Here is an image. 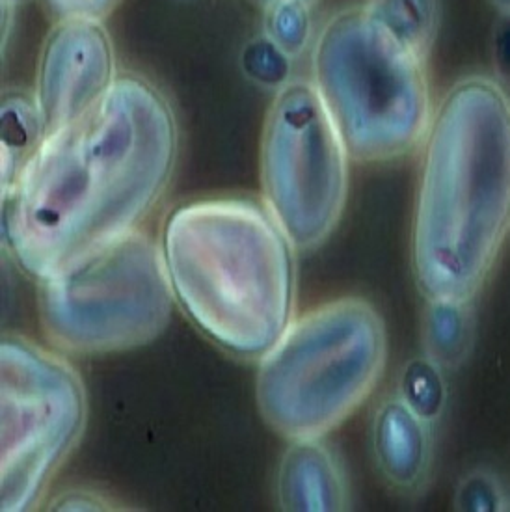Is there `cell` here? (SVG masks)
<instances>
[{
    "instance_id": "7",
    "label": "cell",
    "mask_w": 510,
    "mask_h": 512,
    "mask_svg": "<svg viewBox=\"0 0 510 512\" xmlns=\"http://www.w3.org/2000/svg\"><path fill=\"white\" fill-rule=\"evenodd\" d=\"M0 509L38 507L81 442L88 399L77 369L19 334L0 345Z\"/></svg>"
},
{
    "instance_id": "17",
    "label": "cell",
    "mask_w": 510,
    "mask_h": 512,
    "mask_svg": "<svg viewBox=\"0 0 510 512\" xmlns=\"http://www.w3.org/2000/svg\"><path fill=\"white\" fill-rule=\"evenodd\" d=\"M272 43L287 56L302 53L311 41V14L309 6H282L272 8Z\"/></svg>"
},
{
    "instance_id": "9",
    "label": "cell",
    "mask_w": 510,
    "mask_h": 512,
    "mask_svg": "<svg viewBox=\"0 0 510 512\" xmlns=\"http://www.w3.org/2000/svg\"><path fill=\"white\" fill-rule=\"evenodd\" d=\"M116 77L112 47L101 23L60 21L45 43L34 97L45 133L81 116Z\"/></svg>"
},
{
    "instance_id": "19",
    "label": "cell",
    "mask_w": 510,
    "mask_h": 512,
    "mask_svg": "<svg viewBox=\"0 0 510 512\" xmlns=\"http://www.w3.org/2000/svg\"><path fill=\"white\" fill-rule=\"evenodd\" d=\"M110 501L101 498L94 492H68L66 496H60L53 503V511H103L110 509Z\"/></svg>"
},
{
    "instance_id": "10",
    "label": "cell",
    "mask_w": 510,
    "mask_h": 512,
    "mask_svg": "<svg viewBox=\"0 0 510 512\" xmlns=\"http://www.w3.org/2000/svg\"><path fill=\"white\" fill-rule=\"evenodd\" d=\"M371 451L386 483L403 494H421L434 464V427L395 393L384 397L371 419Z\"/></svg>"
},
{
    "instance_id": "16",
    "label": "cell",
    "mask_w": 510,
    "mask_h": 512,
    "mask_svg": "<svg viewBox=\"0 0 510 512\" xmlns=\"http://www.w3.org/2000/svg\"><path fill=\"white\" fill-rule=\"evenodd\" d=\"M453 505L460 512H507L510 490L492 470L475 468L460 477Z\"/></svg>"
},
{
    "instance_id": "6",
    "label": "cell",
    "mask_w": 510,
    "mask_h": 512,
    "mask_svg": "<svg viewBox=\"0 0 510 512\" xmlns=\"http://www.w3.org/2000/svg\"><path fill=\"white\" fill-rule=\"evenodd\" d=\"M38 283L45 336L54 349L82 356L151 343L175 302L161 246L138 230Z\"/></svg>"
},
{
    "instance_id": "5",
    "label": "cell",
    "mask_w": 510,
    "mask_h": 512,
    "mask_svg": "<svg viewBox=\"0 0 510 512\" xmlns=\"http://www.w3.org/2000/svg\"><path fill=\"white\" fill-rule=\"evenodd\" d=\"M309 81L352 161H395L423 146L436 108L427 62L362 4L337 12L319 30Z\"/></svg>"
},
{
    "instance_id": "15",
    "label": "cell",
    "mask_w": 510,
    "mask_h": 512,
    "mask_svg": "<svg viewBox=\"0 0 510 512\" xmlns=\"http://www.w3.org/2000/svg\"><path fill=\"white\" fill-rule=\"evenodd\" d=\"M397 395L416 416L436 427L449 405L447 371L421 352L403 365L397 380Z\"/></svg>"
},
{
    "instance_id": "13",
    "label": "cell",
    "mask_w": 510,
    "mask_h": 512,
    "mask_svg": "<svg viewBox=\"0 0 510 512\" xmlns=\"http://www.w3.org/2000/svg\"><path fill=\"white\" fill-rule=\"evenodd\" d=\"M360 4L395 40L429 62L442 23V0H362Z\"/></svg>"
},
{
    "instance_id": "8",
    "label": "cell",
    "mask_w": 510,
    "mask_h": 512,
    "mask_svg": "<svg viewBox=\"0 0 510 512\" xmlns=\"http://www.w3.org/2000/svg\"><path fill=\"white\" fill-rule=\"evenodd\" d=\"M350 155L309 79L274 94L261 142L263 205L296 252L336 231L349 198Z\"/></svg>"
},
{
    "instance_id": "23",
    "label": "cell",
    "mask_w": 510,
    "mask_h": 512,
    "mask_svg": "<svg viewBox=\"0 0 510 512\" xmlns=\"http://www.w3.org/2000/svg\"><path fill=\"white\" fill-rule=\"evenodd\" d=\"M15 2H19V0H6V4H15Z\"/></svg>"
},
{
    "instance_id": "3",
    "label": "cell",
    "mask_w": 510,
    "mask_h": 512,
    "mask_svg": "<svg viewBox=\"0 0 510 512\" xmlns=\"http://www.w3.org/2000/svg\"><path fill=\"white\" fill-rule=\"evenodd\" d=\"M175 302L203 336L257 360L295 319V246L267 207L244 198L181 203L162 226Z\"/></svg>"
},
{
    "instance_id": "20",
    "label": "cell",
    "mask_w": 510,
    "mask_h": 512,
    "mask_svg": "<svg viewBox=\"0 0 510 512\" xmlns=\"http://www.w3.org/2000/svg\"><path fill=\"white\" fill-rule=\"evenodd\" d=\"M494 62L499 68L510 71V15H501L494 41Z\"/></svg>"
},
{
    "instance_id": "22",
    "label": "cell",
    "mask_w": 510,
    "mask_h": 512,
    "mask_svg": "<svg viewBox=\"0 0 510 512\" xmlns=\"http://www.w3.org/2000/svg\"><path fill=\"white\" fill-rule=\"evenodd\" d=\"M499 15H510V0H490Z\"/></svg>"
},
{
    "instance_id": "4",
    "label": "cell",
    "mask_w": 510,
    "mask_h": 512,
    "mask_svg": "<svg viewBox=\"0 0 510 512\" xmlns=\"http://www.w3.org/2000/svg\"><path fill=\"white\" fill-rule=\"evenodd\" d=\"M388 364V330L360 297L324 302L295 317L259 358L255 399L283 438H324L375 393Z\"/></svg>"
},
{
    "instance_id": "1",
    "label": "cell",
    "mask_w": 510,
    "mask_h": 512,
    "mask_svg": "<svg viewBox=\"0 0 510 512\" xmlns=\"http://www.w3.org/2000/svg\"><path fill=\"white\" fill-rule=\"evenodd\" d=\"M179 153L174 108L125 73L75 120L45 133L4 198V243L17 267L49 278L151 215Z\"/></svg>"
},
{
    "instance_id": "18",
    "label": "cell",
    "mask_w": 510,
    "mask_h": 512,
    "mask_svg": "<svg viewBox=\"0 0 510 512\" xmlns=\"http://www.w3.org/2000/svg\"><path fill=\"white\" fill-rule=\"evenodd\" d=\"M49 10L60 21L64 19H90L99 21L112 10L118 0H45Z\"/></svg>"
},
{
    "instance_id": "14",
    "label": "cell",
    "mask_w": 510,
    "mask_h": 512,
    "mask_svg": "<svg viewBox=\"0 0 510 512\" xmlns=\"http://www.w3.org/2000/svg\"><path fill=\"white\" fill-rule=\"evenodd\" d=\"M43 135L36 99L23 92L6 95L2 101V192L12 187Z\"/></svg>"
},
{
    "instance_id": "12",
    "label": "cell",
    "mask_w": 510,
    "mask_h": 512,
    "mask_svg": "<svg viewBox=\"0 0 510 512\" xmlns=\"http://www.w3.org/2000/svg\"><path fill=\"white\" fill-rule=\"evenodd\" d=\"M423 354L453 373L468 362L475 343L473 302L432 298L425 300L423 313Z\"/></svg>"
},
{
    "instance_id": "2",
    "label": "cell",
    "mask_w": 510,
    "mask_h": 512,
    "mask_svg": "<svg viewBox=\"0 0 510 512\" xmlns=\"http://www.w3.org/2000/svg\"><path fill=\"white\" fill-rule=\"evenodd\" d=\"M412 220V274L425 300L473 302L510 235V95L470 75L434 108Z\"/></svg>"
},
{
    "instance_id": "21",
    "label": "cell",
    "mask_w": 510,
    "mask_h": 512,
    "mask_svg": "<svg viewBox=\"0 0 510 512\" xmlns=\"http://www.w3.org/2000/svg\"><path fill=\"white\" fill-rule=\"evenodd\" d=\"M269 6V10L272 8H282V6H313L315 0H261Z\"/></svg>"
},
{
    "instance_id": "11",
    "label": "cell",
    "mask_w": 510,
    "mask_h": 512,
    "mask_svg": "<svg viewBox=\"0 0 510 512\" xmlns=\"http://www.w3.org/2000/svg\"><path fill=\"white\" fill-rule=\"evenodd\" d=\"M276 496L283 511L339 512L349 509L347 473L323 438L291 440L280 460Z\"/></svg>"
}]
</instances>
